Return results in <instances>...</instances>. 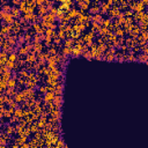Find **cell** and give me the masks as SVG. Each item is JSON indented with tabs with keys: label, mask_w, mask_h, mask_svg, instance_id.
<instances>
[{
	"label": "cell",
	"mask_w": 148,
	"mask_h": 148,
	"mask_svg": "<svg viewBox=\"0 0 148 148\" xmlns=\"http://www.w3.org/2000/svg\"><path fill=\"white\" fill-rule=\"evenodd\" d=\"M50 116L54 117L57 120H60L61 119V111H60V109H53L50 111Z\"/></svg>",
	"instance_id": "obj_1"
},
{
	"label": "cell",
	"mask_w": 148,
	"mask_h": 148,
	"mask_svg": "<svg viewBox=\"0 0 148 148\" xmlns=\"http://www.w3.org/2000/svg\"><path fill=\"white\" fill-rule=\"evenodd\" d=\"M54 96H56V94L53 91H48V93H45L44 95V101L45 102H52Z\"/></svg>",
	"instance_id": "obj_2"
},
{
	"label": "cell",
	"mask_w": 148,
	"mask_h": 148,
	"mask_svg": "<svg viewBox=\"0 0 148 148\" xmlns=\"http://www.w3.org/2000/svg\"><path fill=\"white\" fill-rule=\"evenodd\" d=\"M11 13L14 15L15 19H20V15H21V9L19 8V6H14V7L12 8Z\"/></svg>",
	"instance_id": "obj_3"
},
{
	"label": "cell",
	"mask_w": 148,
	"mask_h": 148,
	"mask_svg": "<svg viewBox=\"0 0 148 148\" xmlns=\"http://www.w3.org/2000/svg\"><path fill=\"white\" fill-rule=\"evenodd\" d=\"M143 9H145V5H143V2L141 1V0H138L137 1V5H135V11L134 12H143Z\"/></svg>",
	"instance_id": "obj_4"
},
{
	"label": "cell",
	"mask_w": 148,
	"mask_h": 148,
	"mask_svg": "<svg viewBox=\"0 0 148 148\" xmlns=\"http://www.w3.org/2000/svg\"><path fill=\"white\" fill-rule=\"evenodd\" d=\"M11 78H13V72H12V69H8L6 73L1 74V79H2V80H6V81H8Z\"/></svg>",
	"instance_id": "obj_5"
},
{
	"label": "cell",
	"mask_w": 148,
	"mask_h": 148,
	"mask_svg": "<svg viewBox=\"0 0 148 148\" xmlns=\"http://www.w3.org/2000/svg\"><path fill=\"white\" fill-rule=\"evenodd\" d=\"M58 8L67 13V12H69V11H71V5H69V4H67V2H61Z\"/></svg>",
	"instance_id": "obj_6"
},
{
	"label": "cell",
	"mask_w": 148,
	"mask_h": 148,
	"mask_svg": "<svg viewBox=\"0 0 148 148\" xmlns=\"http://www.w3.org/2000/svg\"><path fill=\"white\" fill-rule=\"evenodd\" d=\"M32 44H34V49L37 51V53H38V52H42L44 50V46H43V44H42L41 42H34Z\"/></svg>",
	"instance_id": "obj_7"
},
{
	"label": "cell",
	"mask_w": 148,
	"mask_h": 148,
	"mask_svg": "<svg viewBox=\"0 0 148 148\" xmlns=\"http://www.w3.org/2000/svg\"><path fill=\"white\" fill-rule=\"evenodd\" d=\"M73 51V48H68V46H63L61 48V53L65 56H71Z\"/></svg>",
	"instance_id": "obj_8"
},
{
	"label": "cell",
	"mask_w": 148,
	"mask_h": 148,
	"mask_svg": "<svg viewBox=\"0 0 148 148\" xmlns=\"http://www.w3.org/2000/svg\"><path fill=\"white\" fill-rule=\"evenodd\" d=\"M26 59L28 63H36L37 61V58H36V54H32V53H28L27 56H26Z\"/></svg>",
	"instance_id": "obj_9"
},
{
	"label": "cell",
	"mask_w": 148,
	"mask_h": 148,
	"mask_svg": "<svg viewBox=\"0 0 148 148\" xmlns=\"http://www.w3.org/2000/svg\"><path fill=\"white\" fill-rule=\"evenodd\" d=\"M137 58H138V61H140V63H146V60L148 59V54H146V53H138Z\"/></svg>",
	"instance_id": "obj_10"
},
{
	"label": "cell",
	"mask_w": 148,
	"mask_h": 148,
	"mask_svg": "<svg viewBox=\"0 0 148 148\" xmlns=\"http://www.w3.org/2000/svg\"><path fill=\"white\" fill-rule=\"evenodd\" d=\"M48 52L51 54V56H56V54H58V49H57V46L54 44H52L49 49H48Z\"/></svg>",
	"instance_id": "obj_11"
},
{
	"label": "cell",
	"mask_w": 148,
	"mask_h": 148,
	"mask_svg": "<svg viewBox=\"0 0 148 148\" xmlns=\"http://www.w3.org/2000/svg\"><path fill=\"white\" fill-rule=\"evenodd\" d=\"M5 94L8 95V96H13V97H14L15 95L17 94V91H15V88H13V87H8V88L6 89V91H5Z\"/></svg>",
	"instance_id": "obj_12"
},
{
	"label": "cell",
	"mask_w": 148,
	"mask_h": 148,
	"mask_svg": "<svg viewBox=\"0 0 148 148\" xmlns=\"http://www.w3.org/2000/svg\"><path fill=\"white\" fill-rule=\"evenodd\" d=\"M28 53H29V50H28L27 45H24V46H21V48L19 49V54H20V56H27Z\"/></svg>",
	"instance_id": "obj_13"
},
{
	"label": "cell",
	"mask_w": 148,
	"mask_h": 148,
	"mask_svg": "<svg viewBox=\"0 0 148 148\" xmlns=\"http://www.w3.org/2000/svg\"><path fill=\"white\" fill-rule=\"evenodd\" d=\"M7 83H8V87L16 88V86H17V79H15V78H11V79L7 81Z\"/></svg>",
	"instance_id": "obj_14"
},
{
	"label": "cell",
	"mask_w": 148,
	"mask_h": 148,
	"mask_svg": "<svg viewBox=\"0 0 148 148\" xmlns=\"http://www.w3.org/2000/svg\"><path fill=\"white\" fill-rule=\"evenodd\" d=\"M14 100L16 102H19V103H22L23 101H26V98H24V96L22 95V93H17L14 96Z\"/></svg>",
	"instance_id": "obj_15"
},
{
	"label": "cell",
	"mask_w": 148,
	"mask_h": 148,
	"mask_svg": "<svg viewBox=\"0 0 148 148\" xmlns=\"http://www.w3.org/2000/svg\"><path fill=\"white\" fill-rule=\"evenodd\" d=\"M100 12H101V6H91L89 8V13L91 14H97Z\"/></svg>",
	"instance_id": "obj_16"
},
{
	"label": "cell",
	"mask_w": 148,
	"mask_h": 148,
	"mask_svg": "<svg viewBox=\"0 0 148 148\" xmlns=\"http://www.w3.org/2000/svg\"><path fill=\"white\" fill-rule=\"evenodd\" d=\"M23 109L22 108H16L15 109V112H14V116H16L17 118H22L23 117Z\"/></svg>",
	"instance_id": "obj_17"
},
{
	"label": "cell",
	"mask_w": 148,
	"mask_h": 148,
	"mask_svg": "<svg viewBox=\"0 0 148 148\" xmlns=\"http://www.w3.org/2000/svg\"><path fill=\"white\" fill-rule=\"evenodd\" d=\"M90 28H91L93 31H95V32H96V31H98V30L102 28V26H101L98 22H91V27H90Z\"/></svg>",
	"instance_id": "obj_18"
},
{
	"label": "cell",
	"mask_w": 148,
	"mask_h": 148,
	"mask_svg": "<svg viewBox=\"0 0 148 148\" xmlns=\"http://www.w3.org/2000/svg\"><path fill=\"white\" fill-rule=\"evenodd\" d=\"M67 14L69 15L71 19H74V17H78V16H79V11H76V9H71L69 12H67Z\"/></svg>",
	"instance_id": "obj_19"
},
{
	"label": "cell",
	"mask_w": 148,
	"mask_h": 148,
	"mask_svg": "<svg viewBox=\"0 0 148 148\" xmlns=\"http://www.w3.org/2000/svg\"><path fill=\"white\" fill-rule=\"evenodd\" d=\"M19 59H20V56H17L15 52L8 54V60H11V61H16V60H19Z\"/></svg>",
	"instance_id": "obj_20"
},
{
	"label": "cell",
	"mask_w": 148,
	"mask_h": 148,
	"mask_svg": "<svg viewBox=\"0 0 148 148\" xmlns=\"http://www.w3.org/2000/svg\"><path fill=\"white\" fill-rule=\"evenodd\" d=\"M46 12H48V8H46V6H41V7H38V13L37 14L39 15V16H43L44 14H46Z\"/></svg>",
	"instance_id": "obj_21"
},
{
	"label": "cell",
	"mask_w": 148,
	"mask_h": 148,
	"mask_svg": "<svg viewBox=\"0 0 148 148\" xmlns=\"http://www.w3.org/2000/svg\"><path fill=\"white\" fill-rule=\"evenodd\" d=\"M108 32H109V29H108L106 27H103V26H102V28L97 31V35H98V36H103V35H106Z\"/></svg>",
	"instance_id": "obj_22"
},
{
	"label": "cell",
	"mask_w": 148,
	"mask_h": 148,
	"mask_svg": "<svg viewBox=\"0 0 148 148\" xmlns=\"http://www.w3.org/2000/svg\"><path fill=\"white\" fill-rule=\"evenodd\" d=\"M82 53H83V52H82L81 50H79V49H76V48H73V51H72V56H73V57L78 58V57L82 56Z\"/></svg>",
	"instance_id": "obj_23"
},
{
	"label": "cell",
	"mask_w": 148,
	"mask_h": 148,
	"mask_svg": "<svg viewBox=\"0 0 148 148\" xmlns=\"http://www.w3.org/2000/svg\"><path fill=\"white\" fill-rule=\"evenodd\" d=\"M75 44V42H74V39L72 38H68V39H65V42H64V46H68V48H73L72 45Z\"/></svg>",
	"instance_id": "obj_24"
},
{
	"label": "cell",
	"mask_w": 148,
	"mask_h": 148,
	"mask_svg": "<svg viewBox=\"0 0 148 148\" xmlns=\"http://www.w3.org/2000/svg\"><path fill=\"white\" fill-rule=\"evenodd\" d=\"M78 4H79L80 9H82V11H86V9H88L89 8V4L85 2V1H80V2H78Z\"/></svg>",
	"instance_id": "obj_25"
},
{
	"label": "cell",
	"mask_w": 148,
	"mask_h": 148,
	"mask_svg": "<svg viewBox=\"0 0 148 148\" xmlns=\"http://www.w3.org/2000/svg\"><path fill=\"white\" fill-rule=\"evenodd\" d=\"M115 32H116V35L117 36H120V37H123L124 35H125V30L124 29H122V28H117V29H115Z\"/></svg>",
	"instance_id": "obj_26"
},
{
	"label": "cell",
	"mask_w": 148,
	"mask_h": 148,
	"mask_svg": "<svg viewBox=\"0 0 148 148\" xmlns=\"http://www.w3.org/2000/svg\"><path fill=\"white\" fill-rule=\"evenodd\" d=\"M19 75H20V76H22V78H28V76H29L28 69H27V68H24V69H22V71H20V72H19Z\"/></svg>",
	"instance_id": "obj_27"
},
{
	"label": "cell",
	"mask_w": 148,
	"mask_h": 148,
	"mask_svg": "<svg viewBox=\"0 0 148 148\" xmlns=\"http://www.w3.org/2000/svg\"><path fill=\"white\" fill-rule=\"evenodd\" d=\"M12 6H11V5H8V4H6V5H2V6H1V9H2V11H5V12H7V13H9V12H11V11H12Z\"/></svg>",
	"instance_id": "obj_28"
},
{
	"label": "cell",
	"mask_w": 148,
	"mask_h": 148,
	"mask_svg": "<svg viewBox=\"0 0 148 148\" xmlns=\"http://www.w3.org/2000/svg\"><path fill=\"white\" fill-rule=\"evenodd\" d=\"M111 24H112V20H111L110 17L109 19H105L103 21V27H106V28H109Z\"/></svg>",
	"instance_id": "obj_29"
},
{
	"label": "cell",
	"mask_w": 148,
	"mask_h": 148,
	"mask_svg": "<svg viewBox=\"0 0 148 148\" xmlns=\"http://www.w3.org/2000/svg\"><path fill=\"white\" fill-rule=\"evenodd\" d=\"M38 91L41 93V94H45V93H48L49 90H48V85L46 86H41L39 88H38Z\"/></svg>",
	"instance_id": "obj_30"
},
{
	"label": "cell",
	"mask_w": 148,
	"mask_h": 148,
	"mask_svg": "<svg viewBox=\"0 0 148 148\" xmlns=\"http://www.w3.org/2000/svg\"><path fill=\"white\" fill-rule=\"evenodd\" d=\"M65 36H66V31H64V30H59V31H58V37H59V38L65 39Z\"/></svg>",
	"instance_id": "obj_31"
},
{
	"label": "cell",
	"mask_w": 148,
	"mask_h": 148,
	"mask_svg": "<svg viewBox=\"0 0 148 148\" xmlns=\"http://www.w3.org/2000/svg\"><path fill=\"white\" fill-rule=\"evenodd\" d=\"M53 29H51V28H46V30H45V35H48V36H51L53 35Z\"/></svg>",
	"instance_id": "obj_32"
},
{
	"label": "cell",
	"mask_w": 148,
	"mask_h": 148,
	"mask_svg": "<svg viewBox=\"0 0 148 148\" xmlns=\"http://www.w3.org/2000/svg\"><path fill=\"white\" fill-rule=\"evenodd\" d=\"M124 15H125V17H131V16H133V11H125L124 12Z\"/></svg>",
	"instance_id": "obj_33"
},
{
	"label": "cell",
	"mask_w": 148,
	"mask_h": 148,
	"mask_svg": "<svg viewBox=\"0 0 148 148\" xmlns=\"http://www.w3.org/2000/svg\"><path fill=\"white\" fill-rule=\"evenodd\" d=\"M61 146L67 147V145H65V143H64V141L61 140V139H59V142H58V143H56V147H61Z\"/></svg>",
	"instance_id": "obj_34"
},
{
	"label": "cell",
	"mask_w": 148,
	"mask_h": 148,
	"mask_svg": "<svg viewBox=\"0 0 148 148\" xmlns=\"http://www.w3.org/2000/svg\"><path fill=\"white\" fill-rule=\"evenodd\" d=\"M58 11H59L58 8H57V7H54V6H53V7L51 8V11H50V13H52V14H56V15H57V13H58Z\"/></svg>",
	"instance_id": "obj_35"
},
{
	"label": "cell",
	"mask_w": 148,
	"mask_h": 148,
	"mask_svg": "<svg viewBox=\"0 0 148 148\" xmlns=\"http://www.w3.org/2000/svg\"><path fill=\"white\" fill-rule=\"evenodd\" d=\"M12 4H13L14 6H19V5L21 4V0H12Z\"/></svg>",
	"instance_id": "obj_36"
},
{
	"label": "cell",
	"mask_w": 148,
	"mask_h": 148,
	"mask_svg": "<svg viewBox=\"0 0 148 148\" xmlns=\"http://www.w3.org/2000/svg\"><path fill=\"white\" fill-rule=\"evenodd\" d=\"M142 2H143V5L145 6H148V0H141Z\"/></svg>",
	"instance_id": "obj_37"
},
{
	"label": "cell",
	"mask_w": 148,
	"mask_h": 148,
	"mask_svg": "<svg viewBox=\"0 0 148 148\" xmlns=\"http://www.w3.org/2000/svg\"><path fill=\"white\" fill-rule=\"evenodd\" d=\"M146 65H148V59L146 60Z\"/></svg>",
	"instance_id": "obj_38"
},
{
	"label": "cell",
	"mask_w": 148,
	"mask_h": 148,
	"mask_svg": "<svg viewBox=\"0 0 148 148\" xmlns=\"http://www.w3.org/2000/svg\"><path fill=\"white\" fill-rule=\"evenodd\" d=\"M147 34H148V30H147Z\"/></svg>",
	"instance_id": "obj_39"
}]
</instances>
